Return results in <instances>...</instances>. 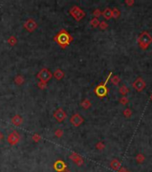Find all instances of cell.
<instances>
[{
	"instance_id": "1",
	"label": "cell",
	"mask_w": 152,
	"mask_h": 172,
	"mask_svg": "<svg viewBox=\"0 0 152 172\" xmlns=\"http://www.w3.org/2000/svg\"><path fill=\"white\" fill-rule=\"evenodd\" d=\"M54 41L58 45H60L62 48H65L69 46L70 42L72 41V37L65 30H61L58 32V34L54 38Z\"/></svg>"
},
{
	"instance_id": "2",
	"label": "cell",
	"mask_w": 152,
	"mask_h": 172,
	"mask_svg": "<svg viewBox=\"0 0 152 172\" xmlns=\"http://www.w3.org/2000/svg\"><path fill=\"white\" fill-rule=\"evenodd\" d=\"M70 15L74 17L77 22H80L81 20L85 16V13L83 12V10H82L79 6H72V7L70 8L69 10Z\"/></svg>"
},
{
	"instance_id": "3",
	"label": "cell",
	"mask_w": 152,
	"mask_h": 172,
	"mask_svg": "<svg viewBox=\"0 0 152 172\" xmlns=\"http://www.w3.org/2000/svg\"><path fill=\"white\" fill-rule=\"evenodd\" d=\"M52 76H53L52 73L48 68H42L37 75V77H38V79H39V81L46 83L50 80Z\"/></svg>"
},
{
	"instance_id": "4",
	"label": "cell",
	"mask_w": 152,
	"mask_h": 172,
	"mask_svg": "<svg viewBox=\"0 0 152 172\" xmlns=\"http://www.w3.org/2000/svg\"><path fill=\"white\" fill-rule=\"evenodd\" d=\"M7 143L10 144V145H15L17 144L20 140H21V135H20V134L18 133L17 131H13L12 133H10L7 136Z\"/></svg>"
},
{
	"instance_id": "5",
	"label": "cell",
	"mask_w": 152,
	"mask_h": 172,
	"mask_svg": "<svg viewBox=\"0 0 152 172\" xmlns=\"http://www.w3.org/2000/svg\"><path fill=\"white\" fill-rule=\"evenodd\" d=\"M23 26H24V28L27 30L29 32H33L38 28V23H37V22L35 21L34 19L30 18V19H28L27 21L24 23Z\"/></svg>"
},
{
	"instance_id": "6",
	"label": "cell",
	"mask_w": 152,
	"mask_h": 172,
	"mask_svg": "<svg viewBox=\"0 0 152 172\" xmlns=\"http://www.w3.org/2000/svg\"><path fill=\"white\" fill-rule=\"evenodd\" d=\"M108 79H109V77L108 78V80L105 82V83L104 84H100V85H98V87L95 89V93H96V95L98 96V97H105L106 95H107V93H108V89H107V87H106V84H107V83H108Z\"/></svg>"
},
{
	"instance_id": "7",
	"label": "cell",
	"mask_w": 152,
	"mask_h": 172,
	"mask_svg": "<svg viewBox=\"0 0 152 172\" xmlns=\"http://www.w3.org/2000/svg\"><path fill=\"white\" fill-rule=\"evenodd\" d=\"M84 122L83 117L78 113H75L70 117V123L74 125V127H80V125Z\"/></svg>"
},
{
	"instance_id": "8",
	"label": "cell",
	"mask_w": 152,
	"mask_h": 172,
	"mask_svg": "<svg viewBox=\"0 0 152 172\" xmlns=\"http://www.w3.org/2000/svg\"><path fill=\"white\" fill-rule=\"evenodd\" d=\"M66 113L64 111L62 108H58L55 112H54V117L58 121V122H63L65 118H66Z\"/></svg>"
},
{
	"instance_id": "9",
	"label": "cell",
	"mask_w": 152,
	"mask_h": 172,
	"mask_svg": "<svg viewBox=\"0 0 152 172\" xmlns=\"http://www.w3.org/2000/svg\"><path fill=\"white\" fill-rule=\"evenodd\" d=\"M53 167H54V169L56 171V172H63L64 169H67V165L64 161H63L62 160H58L56 161L54 165H53Z\"/></svg>"
},
{
	"instance_id": "10",
	"label": "cell",
	"mask_w": 152,
	"mask_h": 172,
	"mask_svg": "<svg viewBox=\"0 0 152 172\" xmlns=\"http://www.w3.org/2000/svg\"><path fill=\"white\" fill-rule=\"evenodd\" d=\"M70 159L77 165V166H79V167L82 166L83 163H84L83 159H82L80 155H79L78 153H74L72 154H71V155H70Z\"/></svg>"
},
{
	"instance_id": "11",
	"label": "cell",
	"mask_w": 152,
	"mask_h": 172,
	"mask_svg": "<svg viewBox=\"0 0 152 172\" xmlns=\"http://www.w3.org/2000/svg\"><path fill=\"white\" fill-rule=\"evenodd\" d=\"M23 119L20 115H15L11 118V123L14 125H15V127L21 125L23 124Z\"/></svg>"
},
{
	"instance_id": "12",
	"label": "cell",
	"mask_w": 152,
	"mask_h": 172,
	"mask_svg": "<svg viewBox=\"0 0 152 172\" xmlns=\"http://www.w3.org/2000/svg\"><path fill=\"white\" fill-rule=\"evenodd\" d=\"M53 76H54L56 80H61V79H63L64 76V73L63 72V70L58 68L54 72V75H53Z\"/></svg>"
},
{
	"instance_id": "13",
	"label": "cell",
	"mask_w": 152,
	"mask_h": 172,
	"mask_svg": "<svg viewBox=\"0 0 152 172\" xmlns=\"http://www.w3.org/2000/svg\"><path fill=\"white\" fill-rule=\"evenodd\" d=\"M81 106H82V107L84 109H88L90 108L91 103H90V101L88 100V99H85V100H83V101L81 102Z\"/></svg>"
},
{
	"instance_id": "14",
	"label": "cell",
	"mask_w": 152,
	"mask_h": 172,
	"mask_svg": "<svg viewBox=\"0 0 152 172\" xmlns=\"http://www.w3.org/2000/svg\"><path fill=\"white\" fill-rule=\"evenodd\" d=\"M15 83L17 84V85H22L23 83H24V77L23 75H17L15 77Z\"/></svg>"
},
{
	"instance_id": "15",
	"label": "cell",
	"mask_w": 152,
	"mask_h": 172,
	"mask_svg": "<svg viewBox=\"0 0 152 172\" xmlns=\"http://www.w3.org/2000/svg\"><path fill=\"white\" fill-rule=\"evenodd\" d=\"M7 42L11 45V46H15L17 43V39L15 36H11L8 39H7Z\"/></svg>"
},
{
	"instance_id": "16",
	"label": "cell",
	"mask_w": 152,
	"mask_h": 172,
	"mask_svg": "<svg viewBox=\"0 0 152 172\" xmlns=\"http://www.w3.org/2000/svg\"><path fill=\"white\" fill-rule=\"evenodd\" d=\"M103 16L106 18V19H109L111 16H112V12L110 9H106L104 12H103Z\"/></svg>"
},
{
	"instance_id": "17",
	"label": "cell",
	"mask_w": 152,
	"mask_h": 172,
	"mask_svg": "<svg viewBox=\"0 0 152 172\" xmlns=\"http://www.w3.org/2000/svg\"><path fill=\"white\" fill-rule=\"evenodd\" d=\"M55 135L58 138H60L64 135V131L61 128H58L55 131Z\"/></svg>"
},
{
	"instance_id": "18",
	"label": "cell",
	"mask_w": 152,
	"mask_h": 172,
	"mask_svg": "<svg viewBox=\"0 0 152 172\" xmlns=\"http://www.w3.org/2000/svg\"><path fill=\"white\" fill-rule=\"evenodd\" d=\"M98 24H100V21L98 20V18H93L90 21V25L92 27H97Z\"/></svg>"
},
{
	"instance_id": "19",
	"label": "cell",
	"mask_w": 152,
	"mask_h": 172,
	"mask_svg": "<svg viewBox=\"0 0 152 172\" xmlns=\"http://www.w3.org/2000/svg\"><path fill=\"white\" fill-rule=\"evenodd\" d=\"M111 167L113 168L114 169H117L119 167H120V164H119V162L116 161H113L111 162Z\"/></svg>"
},
{
	"instance_id": "20",
	"label": "cell",
	"mask_w": 152,
	"mask_h": 172,
	"mask_svg": "<svg viewBox=\"0 0 152 172\" xmlns=\"http://www.w3.org/2000/svg\"><path fill=\"white\" fill-rule=\"evenodd\" d=\"M40 139H41L40 135H38V134H35V135H32V140H33L35 143H38V141H40Z\"/></svg>"
},
{
	"instance_id": "21",
	"label": "cell",
	"mask_w": 152,
	"mask_h": 172,
	"mask_svg": "<svg viewBox=\"0 0 152 172\" xmlns=\"http://www.w3.org/2000/svg\"><path fill=\"white\" fill-rule=\"evenodd\" d=\"M38 88H39V89H45L46 87H47V83L39 81V83H38Z\"/></svg>"
},
{
	"instance_id": "22",
	"label": "cell",
	"mask_w": 152,
	"mask_h": 172,
	"mask_svg": "<svg viewBox=\"0 0 152 172\" xmlns=\"http://www.w3.org/2000/svg\"><path fill=\"white\" fill-rule=\"evenodd\" d=\"M93 15L95 16V18H97V17H98L100 15V10H95L94 12H93Z\"/></svg>"
},
{
	"instance_id": "23",
	"label": "cell",
	"mask_w": 152,
	"mask_h": 172,
	"mask_svg": "<svg viewBox=\"0 0 152 172\" xmlns=\"http://www.w3.org/2000/svg\"><path fill=\"white\" fill-rule=\"evenodd\" d=\"M4 138H5V135H4V134L2 133L1 131H0V142H1V141L3 140Z\"/></svg>"
},
{
	"instance_id": "24",
	"label": "cell",
	"mask_w": 152,
	"mask_h": 172,
	"mask_svg": "<svg viewBox=\"0 0 152 172\" xmlns=\"http://www.w3.org/2000/svg\"><path fill=\"white\" fill-rule=\"evenodd\" d=\"M106 26H107V25H106V23H101V24H100V28H101V29H105Z\"/></svg>"
},
{
	"instance_id": "25",
	"label": "cell",
	"mask_w": 152,
	"mask_h": 172,
	"mask_svg": "<svg viewBox=\"0 0 152 172\" xmlns=\"http://www.w3.org/2000/svg\"><path fill=\"white\" fill-rule=\"evenodd\" d=\"M63 172H71V170H70L69 169H64Z\"/></svg>"
}]
</instances>
